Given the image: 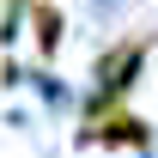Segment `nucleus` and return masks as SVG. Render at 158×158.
<instances>
[{"label":"nucleus","instance_id":"obj_2","mask_svg":"<svg viewBox=\"0 0 158 158\" xmlns=\"http://www.w3.org/2000/svg\"><path fill=\"white\" fill-rule=\"evenodd\" d=\"M31 37H37L43 55H55V43H61V12L55 6H37V12H31Z\"/></svg>","mask_w":158,"mask_h":158},{"label":"nucleus","instance_id":"obj_1","mask_svg":"<svg viewBox=\"0 0 158 158\" xmlns=\"http://www.w3.org/2000/svg\"><path fill=\"white\" fill-rule=\"evenodd\" d=\"M85 140H103V146H146V122H140V116H116V122H85Z\"/></svg>","mask_w":158,"mask_h":158}]
</instances>
